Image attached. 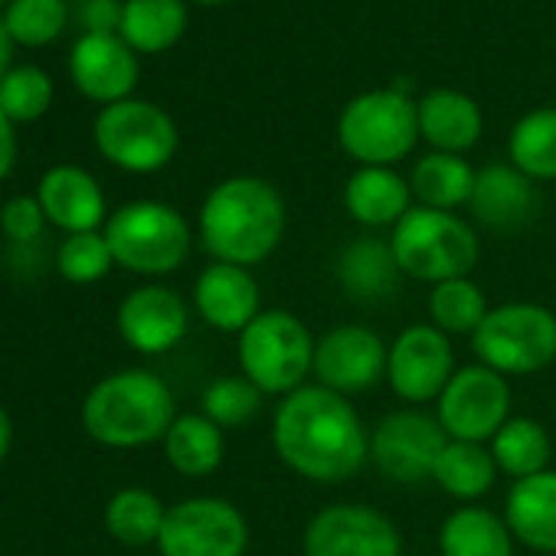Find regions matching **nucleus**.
Segmentation results:
<instances>
[{
	"label": "nucleus",
	"instance_id": "nucleus-1",
	"mask_svg": "<svg viewBox=\"0 0 556 556\" xmlns=\"http://www.w3.org/2000/svg\"><path fill=\"white\" fill-rule=\"evenodd\" d=\"M271 445L299 478L341 484L370 462V432L354 403L328 387L305 383L282 396L271 416Z\"/></svg>",
	"mask_w": 556,
	"mask_h": 556
},
{
	"label": "nucleus",
	"instance_id": "nucleus-2",
	"mask_svg": "<svg viewBox=\"0 0 556 556\" xmlns=\"http://www.w3.org/2000/svg\"><path fill=\"white\" fill-rule=\"evenodd\" d=\"M286 200L262 177H229L200 206L203 249L226 265L252 268L265 262L286 236Z\"/></svg>",
	"mask_w": 556,
	"mask_h": 556
},
{
	"label": "nucleus",
	"instance_id": "nucleus-3",
	"mask_svg": "<svg viewBox=\"0 0 556 556\" xmlns=\"http://www.w3.org/2000/svg\"><path fill=\"white\" fill-rule=\"evenodd\" d=\"M174 393L148 370H122L92 387L83 403L86 432L112 448L157 442L174 426Z\"/></svg>",
	"mask_w": 556,
	"mask_h": 556
},
{
	"label": "nucleus",
	"instance_id": "nucleus-4",
	"mask_svg": "<svg viewBox=\"0 0 556 556\" xmlns=\"http://www.w3.org/2000/svg\"><path fill=\"white\" fill-rule=\"evenodd\" d=\"M390 249L403 275L439 286L448 278H465L478 265L481 242L475 229L448 210L413 206L390 236Z\"/></svg>",
	"mask_w": 556,
	"mask_h": 556
},
{
	"label": "nucleus",
	"instance_id": "nucleus-5",
	"mask_svg": "<svg viewBox=\"0 0 556 556\" xmlns=\"http://www.w3.org/2000/svg\"><path fill=\"white\" fill-rule=\"evenodd\" d=\"M315 348L318 341L299 315L265 308L239 334V367L265 396H289L315 374Z\"/></svg>",
	"mask_w": 556,
	"mask_h": 556
},
{
	"label": "nucleus",
	"instance_id": "nucleus-6",
	"mask_svg": "<svg viewBox=\"0 0 556 556\" xmlns=\"http://www.w3.org/2000/svg\"><path fill=\"white\" fill-rule=\"evenodd\" d=\"M338 141L361 167H393L419 141V109L396 86L364 92L344 105Z\"/></svg>",
	"mask_w": 556,
	"mask_h": 556
},
{
	"label": "nucleus",
	"instance_id": "nucleus-7",
	"mask_svg": "<svg viewBox=\"0 0 556 556\" xmlns=\"http://www.w3.org/2000/svg\"><path fill=\"white\" fill-rule=\"evenodd\" d=\"M471 351L501 377L540 374L556 361V315L536 302L497 305L471 334Z\"/></svg>",
	"mask_w": 556,
	"mask_h": 556
},
{
	"label": "nucleus",
	"instance_id": "nucleus-8",
	"mask_svg": "<svg viewBox=\"0 0 556 556\" xmlns=\"http://www.w3.org/2000/svg\"><path fill=\"white\" fill-rule=\"evenodd\" d=\"M105 239L115 255V265H125L138 275L177 271L190 255L187 219L174 206L154 200H138L112 213Z\"/></svg>",
	"mask_w": 556,
	"mask_h": 556
},
{
	"label": "nucleus",
	"instance_id": "nucleus-9",
	"mask_svg": "<svg viewBox=\"0 0 556 556\" xmlns=\"http://www.w3.org/2000/svg\"><path fill=\"white\" fill-rule=\"evenodd\" d=\"M96 144L115 167L151 174L170 164L177 151V128L164 109L125 99L96 118Z\"/></svg>",
	"mask_w": 556,
	"mask_h": 556
},
{
	"label": "nucleus",
	"instance_id": "nucleus-10",
	"mask_svg": "<svg viewBox=\"0 0 556 556\" xmlns=\"http://www.w3.org/2000/svg\"><path fill=\"white\" fill-rule=\"evenodd\" d=\"M435 419L448 439L491 442L510 419V383L484 364L458 367L435 400Z\"/></svg>",
	"mask_w": 556,
	"mask_h": 556
},
{
	"label": "nucleus",
	"instance_id": "nucleus-11",
	"mask_svg": "<svg viewBox=\"0 0 556 556\" xmlns=\"http://www.w3.org/2000/svg\"><path fill=\"white\" fill-rule=\"evenodd\" d=\"M249 523L223 497H187L167 507L157 549L161 556H245Z\"/></svg>",
	"mask_w": 556,
	"mask_h": 556
},
{
	"label": "nucleus",
	"instance_id": "nucleus-12",
	"mask_svg": "<svg viewBox=\"0 0 556 556\" xmlns=\"http://www.w3.org/2000/svg\"><path fill=\"white\" fill-rule=\"evenodd\" d=\"M448 445L445 429L435 416L422 409H396L377 422L370 432V462L400 484L432 481V468L439 452Z\"/></svg>",
	"mask_w": 556,
	"mask_h": 556
},
{
	"label": "nucleus",
	"instance_id": "nucleus-13",
	"mask_svg": "<svg viewBox=\"0 0 556 556\" xmlns=\"http://www.w3.org/2000/svg\"><path fill=\"white\" fill-rule=\"evenodd\" d=\"M305 556H403L400 527L367 504H331L318 510L302 536Z\"/></svg>",
	"mask_w": 556,
	"mask_h": 556
},
{
	"label": "nucleus",
	"instance_id": "nucleus-14",
	"mask_svg": "<svg viewBox=\"0 0 556 556\" xmlns=\"http://www.w3.org/2000/svg\"><path fill=\"white\" fill-rule=\"evenodd\" d=\"M455 354L448 334L435 325H413L406 328L387 354V380L400 400L409 406H426L442 396L455 374Z\"/></svg>",
	"mask_w": 556,
	"mask_h": 556
},
{
	"label": "nucleus",
	"instance_id": "nucleus-15",
	"mask_svg": "<svg viewBox=\"0 0 556 556\" xmlns=\"http://www.w3.org/2000/svg\"><path fill=\"white\" fill-rule=\"evenodd\" d=\"M390 348L383 338L364 325H341L318 338L315 348V380L341 396L370 390L380 377H387Z\"/></svg>",
	"mask_w": 556,
	"mask_h": 556
},
{
	"label": "nucleus",
	"instance_id": "nucleus-16",
	"mask_svg": "<svg viewBox=\"0 0 556 556\" xmlns=\"http://www.w3.org/2000/svg\"><path fill=\"white\" fill-rule=\"evenodd\" d=\"M190 315L177 292L164 286L135 289L118 308V331L138 354H167L187 334Z\"/></svg>",
	"mask_w": 556,
	"mask_h": 556
},
{
	"label": "nucleus",
	"instance_id": "nucleus-17",
	"mask_svg": "<svg viewBox=\"0 0 556 556\" xmlns=\"http://www.w3.org/2000/svg\"><path fill=\"white\" fill-rule=\"evenodd\" d=\"M193 305L210 328L223 334H242L262 315V292L249 268L213 262L197 278Z\"/></svg>",
	"mask_w": 556,
	"mask_h": 556
},
{
	"label": "nucleus",
	"instance_id": "nucleus-18",
	"mask_svg": "<svg viewBox=\"0 0 556 556\" xmlns=\"http://www.w3.org/2000/svg\"><path fill=\"white\" fill-rule=\"evenodd\" d=\"M73 83L92 102H125L138 83V60L135 50L115 34H86L70 56Z\"/></svg>",
	"mask_w": 556,
	"mask_h": 556
},
{
	"label": "nucleus",
	"instance_id": "nucleus-19",
	"mask_svg": "<svg viewBox=\"0 0 556 556\" xmlns=\"http://www.w3.org/2000/svg\"><path fill=\"white\" fill-rule=\"evenodd\" d=\"M478 223L491 229H517L536 210V190L527 174L514 164H488L475 174V190L468 200Z\"/></svg>",
	"mask_w": 556,
	"mask_h": 556
},
{
	"label": "nucleus",
	"instance_id": "nucleus-20",
	"mask_svg": "<svg viewBox=\"0 0 556 556\" xmlns=\"http://www.w3.org/2000/svg\"><path fill=\"white\" fill-rule=\"evenodd\" d=\"M504 520L517 543L536 553H556V468L514 481L504 501Z\"/></svg>",
	"mask_w": 556,
	"mask_h": 556
},
{
	"label": "nucleus",
	"instance_id": "nucleus-21",
	"mask_svg": "<svg viewBox=\"0 0 556 556\" xmlns=\"http://www.w3.org/2000/svg\"><path fill=\"white\" fill-rule=\"evenodd\" d=\"M43 213L73 232H96V226L105 219V197L102 187L96 184L92 174H86L83 167H53L43 180H40V193H37Z\"/></svg>",
	"mask_w": 556,
	"mask_h": 556
},
{
	"label": "nucleus",
	"instance_id": "nucleus-22",
	"mask_svg": "<svg viewBox=\"0 0 556 556\" xmlns=\"http://www.w3.org/2000/svg\"><path fill=\"white\" fill-rule=\"evenodd\" d=\"M419 109V138H426L435 151L465 154L478 144L484 118L475 99L458 89H432L416 102Z\"/></svg>",
	"mask_w": 556,
	"mask_h": 556
},
{
	"label": "nucleus",
	"instance_id": "nucleus-23",
	"mask_svg": "<svg viewBox=\"0 0 556 556\" xmlns=\"http://www.w3.org/2000/svg\"><path fill=\"white\" fill-rule=\"evenodd\" d=\"M344 206L361 226H396L413 210V190L393 167H357L344 184Z\"/></svg>",
	"mask_w": 556,
	"mask_h": 556
},
{
	"label": "nucleus",
	"instance_id": "nucleus-24",
	"mask_svg": "<svg viewBox=\"0 0 556 556\" xmlns=\"http://www.w3.org/2000/svg\"><path fill=\"white\" fill-rule=\"evenodd\" d=\"M507 520L481 504L452 510L439 527V556H514Z\"/></svg>",
	"mask_w": 556,
	"mask_h": 556
},
{
	"label": "nucleus",
	"instance_id": "nucleus-25",
	"mask_svg": "<svg viewBox=\"0 0 556 556\" xmlns=\"http://www.w3.org/2000/svg\"><path fill=\"white\" fill-rule=\"evenodd\" d=\"M475 174L478 170L462 154L429 151L426 157L416 161L409 174V190L416 206L455 213L458 206H468L475 190Z\"/></svg>",
	"mask_w": 556,
	"mask_h": 556
},
{
	"label": "nucleus",
	"instance_id": "nucleus-26",
	"mask_svg": "<svg viewBox=\"0 0 556 556\" xmlns=\"http://www.w3.org/2000/svg\"><path fill=\"white\" fill-rule=\"evenodd\" d=\"M400 265H396V255L390 249V242H380V239H354L341 258H338V278L341 286L348 289V295L361 299V302H377V299H387L396 286L400 278Z\"/></svg>",
	"mask_w": 556,
	"mask_h": 556
},
{
	"label": "nucleus",
	"instance_id": "nucleus-27",
	"mask_svg": "<svg viewBox=\"0 0 556 556\" xmlns=\"http://www.w3.org/2000/svg\"><path fill=\"white\" fill-rule=\"evenodd\" d=\"M164 455L174 465V471L187 478H206L223 465L226 455L223 429L210 422L203 413L177 416L164 435Z\"/></svg>",
	"mask_w": 556,
	"mask_h": 556
},
{
	"label": "nucleus",
	"instance_id": "nucleus-28",
	"mask_svg": "<svg viewBox=\"0 0 556 556\" xmlns=\"http://www.w3.org/2000/svg\"><path fill=\"white\" fill-rule=\"evenodd\" d=\"M497 475H501L497 462L484 442H458V439H448V445L439 452L432 468V481L458 501L484 497L494 488Z\"/></svg>",
	"mask_w": 556,
	"mask_h": 556
},
{
	"label": "nucleus",
	"instance_id": "nucleus-29",
	"mask_svg": "<svg viewBox=\"0 0 556 556\" xmlns=\"http://www.w3.org/2000/svg\"><path fill=\"white\" fill-rule=\"evenodd\" d=\"M118 30L138 53H164L184 37L187 8L184 0H125Z\"/></svg>",
	"mask_w": 556,
	"mask_h": 556
},
{
	"label": "nucleus",
	"instance_id": "nucleus-30",
	"mask_svg": "<svg viewBox=\"0 0 556 556\" xmlns=\"http://www.w3.org/2000/svg\"><path fill=\"white\" fill-rule=\"evenodd\" d=\"M488 448L497 462V471H504L514 481L546 471L553 458L549 432L530 416H510L488 442Z\"/></svg>",
	"mask_w": 556,
	"mask_h": 556
},
{
	"label": "nucleus",
	"instance_id": "nucleus-31",
	"mask_svg": "<svg viewBox=\"0 0 556 556\" xmlns=\"http://www.w3.org/2000/svg\"><path fill=\"white\" fill-rule=\"evenodd\" d=\"M510 164L530 180H556V109L527 112L510 128Z\"/></svg>",
	"mask_w": 556,
	"mask_h": 556
},
{
	"label": "nucleus",
	"instance_id": "nucleus-32",
	"mask_svg": "<svg viewBox=\"0 0 556 556\" xmlns=\"http://www.w3.org/2000/svg\"><path fill=\"white\" fill-rule=\"evenodd\" d=\"M164 517H167V507L157 501V494L144 488H125L109 501L105 527L115 540L128 546H144V543H157Z\"/></svg>",
	"mask_w": 556,
	"mask_h": 556
},
{
	"label": "nucleus",
	"instance_id": "nucleus-33",
	"mask_svg": "<svg viewBox=\"0 0 556 556\" xmlns=\"http://www.w3.org/2000/svg\"><path fill=\"white\" fill-rule=\"evenodd\" d=\"M488 302L471 278H448L429 292V318L442 334H475L488 318Z\"/></svg>",
	"mask_w": 556,
	"mask_h": 556
},
{
	"label": "nucleus",
	"instance_id": "nucleus-34",
	"mask_svg": "<svg viewBox=\"0 0 556 556\" xmlns=\"http://www.w3.org/2000/svg\"><path fill=\"white\" fill-rule=\"evenodd\" d=\"M265 406V393L249 380V377H219L203 390L200 413L216 422L223 432L226 429H242L249 426Z\"/></svg>",
	"mask_w": 556,
	"mask_h": 556
},
{
	"label": "nucleus",
	"instance_id": "nucleus-35",
	"mask_svg": "<svg viewBox=\"0 0 556 556\" xmlns=\"http://www.w3.org/2000/svg\"><path fill=\"white\" fill-rule=\"evenodd\" d=\"M8 34L24 47H47L66 27V0H11Z\"/></svg>",
	"mask_w": 556,
	"mask_h": 556
},
{
	"label": "nucleus",
	"instance_id": "nucleus-36",
	"mask_svg": "<svg viewBox=\"0 0 556 556\" xmlns=\"http://www.w3.org/2000/svg\"><path fill=\"white\" fill-rule=\"evenodd\" d=\"M53 102V83L37 66L11 70L0 83V112L11 122H37Z\"/></svg>",
	"mask_w": 556,
	"mask_h": 556
},
{
	"label": "nucleus",
	"instance_id": "nucleus-37",
	"mask_svg": "<svg viewBox=\"0 0 556 556\" xmlns=\"http://www.w3.org/2000/svg\"><path fill=\"white\" fill-rule=\"evenodd\" d=\"M115 265V255L109 249V239L99 232H73L60 252H56V268L63 278L76 286H89L99 282V278L109 275V268Z\"/></svg>",
	"mask_w": 556,
	"mask_h": 556
},
{
	"label": "nucleus",
	"instance_id": "nucleus-38",
	"mask_svg": "<svg viewBox=\"0 0 556 556\" xmlns=\"http://www.w3.org/2000/svg\"><path fill=\"white\" fill-rule=\"evenodd\" d=\"M43 206L37 197H14L4 210H0V226L17 242H30L43 229Z\"/></svg>",
	"mask_w": 556,
	"mask_h": 556
},
{
	"label": "nucleus",
	"instance_id": "nucleus-39",
	"mask_svg": "<svg viewBox=\"0 0 556 556\" xmlns=\"http://www.w3.org/2000/svg\"><path fill=\"white\" fill-rule=\"evenodd\" d=\"M17 157V138H14V122L0 112V180H4L14 167Z\"/></svg>",
	"mask_w": 556,
	"mask_h": 556
},
{
	"label": "nucleus",
	"instance_id": "nucleus-40",
	"mask_svg": "<svg viewBox=\"0 0 556 556\" xmlns=\"http://www.w3.org/2000/svg\"><path fill=\"white\" fill-rule=\"evenodd\" d=\"M11 50H14V40L8 34V24L0 21V83H4V76L11 73Z\"/></svg>",
	"mask_w": 556,
	"mask_h": 556
},
{
	"label": "nucleus",
	"instance_id": "nucleus-41",
	"mask_svg": "<svg viewBox=\"0 0 556 556\" xmlns=\"http://www.w3.org/2000/svg\"><path fill=\"white\" fill-rule=\"evenodd\" d=\"M11 439H14L11 416L4 413V406H0V462H4V455L11 452Z\"/></svg>",
	"mask_w": 556,
	"mask_h": 556
},
{
	"label": "nucleus",
	"instance_id": "nucleus-42",
	"mask_svg": "<svg viewBox=\"0 0 556 556\" xmlns=\"http://www.w3.org/2000/svg\"><path fill=\"white\" fill-rule=\"evenodd\" d=\"M193 4H206V8H216V4H229V0H193Z\"/></svg>",
	"mask_w": 556,
	"mask_h": 556
},
{
	"label": "nucleus",
	"instance_id": "nucleus-43",
	"mask_svg": "<svg viewBox=\"0 0 556 556\" xmlns=\"http://www.w3.org/2000/svg\"><path fill=\"white\" fill-rule=\"evenodd\" d=\"M0 4H4V0H0Z\"/></svg>",
	"mask_w": 556,
	"mask_h": 556
}]
</instances>
